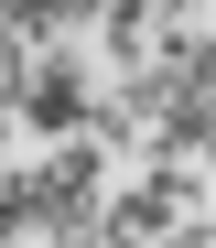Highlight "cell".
Listing matches in <instances>:
<instances>
[{
  "label": "cell",
  "mask_w": 216,
  "mask_h": 248,
  "mask_svg": "<svg viewBox=\"0 0 216 248\" xmlns=\"http://www.w3.org/2000/svg\"><path fill=\"white\" fill-rule=\"evenodd\" d=\"M0 54H11V22H0Z\"/></svg>",
  "instance_id": "cell-7"
},
{
  "label": "cell",
  "mask_w": 216,
  "mask_h": 248,
  "mask_svg": "<svg viewBox=\"0 0 216 248\" xmlns=\"http://www.w3.org/2000/svg\"><path fill=\"white\" fill-rule=\"evenodd\" d=\"M11 140H22V119H11V97H0V162H11Z\"/></svg>",
  "instance_id": "cell-6"
},
{
  "label": "cell",
  "mask_w": 216,
  "mask_h": 248,
  "mask_svg": "<svg viewBox=\"0 0 216 248\" xmlns=\"http://www.w3.org/2000/svg\"><path fill=\"white\" fill-rule=\"evenodd\" d=\"M151 248H216V237H205V216H184V227H173V237H151Z\"/></svg>",
  "instance_id": "cell-5"
},
{
  "label": "cell",
  "mask_w": 216,
  "mask_h": 248,
  "mask_svg": "<svg viewBox=\"0 0 216 248\" xmlns=\"http://www.w3.org/2000/svg\"><path fill=\"white\" fill-rule=\"evenodd\" d=\"M0 22H11V44H65L86 22V0H0Z\"/></svg>",
  "instance_id": "cell-4"
},
{
  "label": "cell",
  "mask_w": 216,
  "mask_h": 248,
  "mask_svg": "<svg viewBox=\"0 0 216 248\" xmlns=\"http://www.w3.org/2000/svg\"><path fill=\"white\" fill-rule=\"evenodd\" d=\"M98 194H108V140H86V130H65L54 151L33 162V205H43V227H54V216H86ZM43 227H33V237H43Z\"/></svg>",
  "instance_id": "cell-3"
},
{
  "label": "cell",
  "mask_w": 216,
  "mask_h": 248,
  "mask_svg": "<svg viewBox=\"0 0 216 248\" xmlns=\"http://www.w3.org/2000/svg\"><path fill=\"white\" fill-rule=\"evenodd\" d=\"M184 216H205V162H151L130 194H98L108 248H151V237H173Z\"/></svg>",
  "instance_id": "cell-2"
},
{
  "label": "cell",
  "mask_w": 216,
  "mask_h": 248,
  "mask_svg": "<svg viewBox=\"0 0 216 248\" xmlns=\"http://www.w3.org/2000/svg\"><path fill=\"white\" fill-rule=\"evenodd\" d=\"M0 97H11V119L33 140H65V130H86L98 76H86L65 44H11V54H0Z\"/></svg>",
  "instance_id": "cell-1"
}]
</instances>
